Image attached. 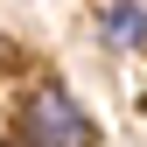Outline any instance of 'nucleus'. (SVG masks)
<instances>
[{
    "instance_id": "1",
    "label": "nucleus",
    "mask_w": 147,
    "mask_h": 147,
    "mask_svg": "<svg viewBox=\"0 0 147 147\" xmlns=\"http://www.w3.org/2000/svg\"><path fill=\"white\" fill-rule=\"evenodd\" d=\"M21 147H98V119L63 84H35L21 98Z\"/></svg>"
},
{
    "instance_id": "2",
    "label": "nucleus",
    "mask_w": 147,
    "mask_h": 147,
    "mask_svg": "<svg viewBox=\"0 0 147 147\" xmlns=\"http://www.w3.org/2000/svg\"><path fill=\"white\" fill-rule=\"evenodd\" d=\"M98 42L105 49H147V0H98Z\"/></svg>"
},
{
    "instance_id": "3",
    "label": "nucleus",
    "mask_w": 147,
    "mask_h": 147,
    "mask_svg": "<svg viewBox=\"0 0 147 147\" xmlns=\"http://www.w3.org/2000/svg\"><path fill=\"white\" fill-rule=\"evenodd\" d=\"M14 147H21V140H14Z\"/></svg>"
}]
</instances>
